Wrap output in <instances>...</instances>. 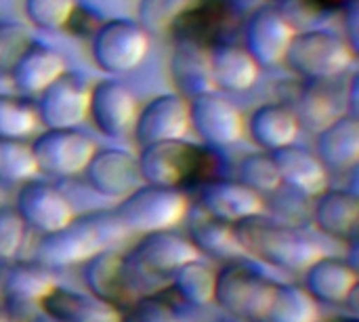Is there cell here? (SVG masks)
<instances>
[{
	"label": "cell",
	"mask_w": 359,
	"mask_h": 322,
	"mask_svg": "<svg viewBox=\"0 0 359 322\" xmlns=\"http://www.w3.org/2000/svg\"><path fill=\"white\" fill-rule=\"evenodd\" d=\"M248 257L261 259L284 272H305L324 253V247L299 226L276 221L265 215L233 226Z\"/></svg>",
	"instance_id": "1"
},
{
	"label": "cell",
	"mask_w": 359,
	"mask_h": 322,
	"mask_svg": "<svg viewBox=\"0 0 359 322\" xmlns=\"http://www.w3.org/2000/svg\"><path fill=\"white\" fill-rule=\"evenodd\" d=\"M219 158V150L210 146L172 139L143 146L137 162L143 183L181 190L217 179L221 167Z\"/></svg>",
	"instance_id": "2"
},
{
	"label": "cell",
	"mask_w": 359,
	"mask_h": 322,
	"mask_svg": "<svg viewBox=\"0 0 359 322\" xmlns=\"http://www.w3.org/2000/svg\"><path fill=\"white\" fill-rule=\"evenodd\" d=\"M126 234L116 213H90L74 217L63 228L42 234L36 247L38 264L46 268H69L88 262L109 249Z\"/></svg>",
	"instance_id": "3"
},
{
	"label": "cell",
	"mask_w": 359,
	"mask_h": 322,
	"mask_svg": "<svg viewBox=\"0 0 359 322\" xmlns=\"http://www.w3.org/2000/svg\"><path fill=\"white\" fill-rule=\"evenodd\" d=\"M353 46L343 34L328 27L297 30L284 61L301 80H337L355 61Z\"/></svg>",
	"instance_id": "4"
},
{
	"label": "cell",
	"mask_w": 359,
	"mask_h": 322,
	"mask_svg": "<svg viewBox=\"0 0 359 322\" xmlns=\"http://www.w3.org/2000/svg\"><path fill=\"white\" fill-rule=\"evenodd\" d=\"M151 34L128 17L103 19L90 36V55L95 65L109 76H124L143 65L149 55Z\"/></svg>",
	"instance_id": "5"
},
{
	"label": "cell",
	"mask_w": 359,
	"mask_h": 322,
	"mask_svg": "<svg viewBox=\"0 0 359 322\" xmlns=\"http://www.w3.org/2000/svg\"><path fill=\"white\" fill-rule=\"evenodd\" d=\"M187 207V196L181 190L141 183L120 200L114 213L126 232L151 234L179 226Z\"/></svg>",
	"instance_id": "6"
},
{
	"label": "cell",
	"mask_w": 359,
	"mask_h": 322,
	"mask_svg": "<svg viewBox=\"0 0 359 322\" xmlns=\"http://www.w3.org/2000/svg\"><path fill=\"white\" fill-rule=\"evenodd\" d=\"M276 287L278 283L261 274L252 264L238 259L217 274L215 302L238 318L261 322L273 300Z\"/></svg>",
	"instance_id": "7"
},
{
	"label": "cell",
	"mask_w": 359,
	"mask_h": 322,
	"mask_svg": "<svg viewBox=\"0 0 359 322\" xmlns=\"http://www.w3.org/2000/svg\"><path fill=\"white\" fill-rule=\"evenodd\" d=\"M246 0H194L170 25L172 40H185L204 49L231 42L244 23Z\"/></svg>",
	"instance_id": "8"
},
{
	"label": "cell",
	"mask_w": 359,
	"mask_h": 322,
	"mask_svg": "<svg viewBox=\"0 0 359 322\" xmlns=\"http://www.w3.org/2000/svg\"><path fill=\"white\" fill-rule=\"evenodd\" d=\"M84 281L93 295L107 302L116 310L130 308L147 293L145 278L133 266L128 255H120L109 249L84 262Z\"/></svg>",
	"instance_id": "9"
},
{
	"label": "cell",
	"mask_w": 359,
	"mask_h": 322,
	"mask_svg": "<svg viewBox=\"0 0 359 322\" xmlns=\"http://www.w3.org/2000/svg\"><path fill=\"white\" fill-rule=\"evenodd\" d=\"M189 127L204 146L225 150L246 135V116L225 93L208 91L189 99Z\"/></svg>",
	"instance_id": "10"
},
{
	"label": "cell",
	"mask_w": 359,
	"mask_h": 322,
	"mask_svg": "<svg viewBox=\"0 0 359 322\" xmlns=\"http://www.w3.org/2000/svg\"><path fill=\"white\" fill-rule=\"evenodd\" d=\"M29 146L38 165V173L59 179L82 175L97 150L95 139L80 127L44 129Z\"/></svg>",
	"instance_id": "11"
},
{
	"label": "cell",
	"mask_w": 359,
	"mask_h": 322,
	"mask_svg": "<svg viewBox=\"0 0 359 322\" xmlns=\"http://www.w3.org/2000/svg\"><path fill=\"white\" fill-rule=\"evenodd\" d=\"M294 23L282 13L280 6L265 2L255 6L242 23L244 49L263 67H276L284 61L288 44L294 36Z\"/></svg>",
	"instance_id": "12"
},
{
	"label": "cell",
	"mask_w": 359,
	"mask_h": 322,
	"mask_svg": "<svg viewBox=\"0 0 359 322\" xmlns=\"http://www.w3.org/2000/svg\"><path fill=\"white\" fill-rule=\"evenodd\" d=\"M90 82L78 70H65L50 82L36 101L38 118L44 129H72L88 118Z\"/></svg>",
	"instance_id": "13"
},
{
	"label": "cell",
	"mask_w": 359,
	"mask_h": 322,
	"mask_svg": "<svg viewBox=\"0 0 359 322\" xmlns=\"http://www.w3.org/2000/svg\"><path fill=\"white\" fill-rule=\"evenodd\" d=\"M137 114V95L124 80L109 76L90 86L88 118L103 137L124 139L133 135Z\"/></svg>",
	"instance_id": "14"
},
{
	"label": "cell",
	"mask_w": 359,
	"mask_h": 322,
	"mask_svg": "<svg viewBox=\"0 0 359 322\" xmlns=\"http://www.w3.org/2000/svg\"><path fill=\"white\" fill-rule=\"evenodd\" d=\"M133 266L145 281H162L172 276L181 266L200 259L194 243L172 230L141 234V240L128 253Z\"/></svg>",
	"instance_id": "15"
},
{
	"label": "cell",
	"mask_w": 359,
	"mask_h": 322,
	"mask_svg": "<svg viewBox=\"0 0 359 322\" xmlns=\"http://www.w3.org/2000/svg\"><path fill=\"white\" fill-rule=\"evenodd\" d=\"M189 131V101L172 91L156 95L145 105H139L133 137L143 148L156 141L185 139Z\"/></svg>",
	"instance_id": "16"
},
{
	"label": "cell",
	"mask_w": 359,
	"mask_h": 322,
	"mask_svg": "<svg viewBox=\"0 0 359 322\" xmlns=\"http://www.w3.org/2000/svg\"><path fill=\"white\" fill-rule=\"evenodd\" d=\"M15 209L21 215L23 224L36 230L38 234L55 232L76 217L74 207L63 196V192L53 183L40 181L36 177L21 183Z\"/></svg>",
	"instance_id": "17"
},
{
	"label": "cell",
	"mask_w": 359,
	"mask_h": 322,
	"mask_svg": "<svg viewBox=\"0 0 359 322\" xmlns=\"http://www.w3.org/2000/svg\"><path fill=\"white\" fill-rule=\"evenodd\" d=\"M82 175L99 196L114 200H122L143 183L137 156L124 148H97Z\"/></svg>",
	"instance_id": "18"
},
{
	"label": "cell",
	"mask_w": 359,
	"mask_h": 322,
	"mask_svg": "<svg viewBox=\"0 0 359 322\" xmlns=\"http://www.w3.org/2000/svg\"><path fill=\"white\" fill-rule=\"evenodd\" d=\"M67 70L63 53L46 42L29 40L8 70L13 89L23 97H38L50 82Z\"/></svg>",
	"instance_id": "19"
},
{
	"label": "cell",
	"mask_w": 359,
	"mask_h": 322,
	"mask_svg": "<svg viewBox=\"0 0 359 322\" xmlns=\"http://www.w3.org/2000/svg\"><path fill=\"white\" fill-rule=\"evenodd\" d=\"M200 207L208 217L236 226L250 217L263 215L265 198L238 179L217 177L200 186Z\"/></svg>",
	"instance_id": "20"
},
{
	"label": "cell",
	"mask_w": 359,
	"mask_h": 322,
	"mask_svg": "<svg viewBox=\"0 0 359 322\" xmlns=\"http://www.w3.org/2000/svg\"><path fill=\"white\" fill-rule=\"evenodd\" d=\"M334 82L337 80H303L297 95L288 101L301 127L318 133L347 112L345 86L339 89Z\"/></svg>",
	"instance_id": "21"
},
{
	"label": "cell",
	"mask_w": 359,
	"mask_h": 322,
	"mask_svg": "<svg viewBox=\"0 0 359 322\" xmlns=\"http://www.w3.org/2000/svg\"><path fill=\"white\" fill-rule=\"evenodd\" d=\"M271 158L278 167L282 186H286L292 194L316 198L328 190V169L322 165L316 152L290 143L271 152Z\"/></svg>",
	"instance_id": "22"
},
{
	"label": "cell",
	"mask_w": 359,
	"mask_h": 322,
	"mask_svg": "<svg viewBox=\"0 0 359 322\" xmlns=\"http://www.w3.org/2000/svg\"><path fill=\"white\" fill-rule=\"evenodd\" d=\"M210 78L215 91L221 93H248L261 78V65L238 42H221L208 49Z\"/></svg>",
	"instance_id": "23"
},
{
	"label": "cell",
	"mask_w": 359,
	"mask_h": 322,
	"mask_svg": "<svg viewBox=\"0 0 359 322\" xmlns=\"http://www.w3.org/2000/svg\"><path fill=\"white\" fill-rule=\"evenodd\" d=\"M301 124L294 110L284 101H267L257 105L246 118V133L263 152H276L297 143Z\"/></svg>",
	"instance_id": "24"
},
{
	"label": "cell",
	"mask_w": 359,
	"mask_h": 322,
	"mask_svg": "<svg viewBox=\"0 0 359 322\" xmlns=\"http://www.w3.org/2000/svg\"><path fill=\"white\" fill-rule=\"evenodd\" d=\"M316 156L334 173H347L359 162L358 114L345 112L334 122L316 133Z\"/></svg>",
	"instance_id": "25"
},
{
	"label": "cell",
	"mask_w": 359,
	"mask_h": 322,
	"mask_svg": "<svg viewBox=\"0 0 359 322\" xmlns=\"http://www.w3.org/2000/svg\"><path fill=\"white\" fill-rule=\"evenodd\" d=\"M313 221L326 236L353 243L358 238L359 198L351 190H324L316 196Z\"/></svg>",
	"instance_id": "26"
},
{
	"label": "cell",
	"mask_w": 359,
	"mask_h": 322,
	"mask_svg": "<svg viewBox=\"0 0 359 322\" xmlns=\"http://www.w3.org/2000/svg\"><path fill=\"white\" fill-rule=\"evenodd\" d=\"M40 308L55 322H120L122 314L107 302L93 293H78L72 289L55 287Z\"/></svg>",
	"instance_id": "27"
},
{
	"label": "cell",
	"mask_w": 359,
	"mask_h": 322,
	"mask_svg": "<svg viewBox=\"0 0 359 322\" xmlns=\"http://www.w3.org/2000/svg\"><path fill=\"white\" fill-rule=\"evenodd\" d=\"M57 278L50 268L42 264H17L2 281L4 308L13 314L15 310L36 308L57 287Z\"/></svg>",
	"instance_id": "28"
},
{
	"label": "cell",
	"mask_w": 359,
	"mask_h": 322,
	"mask_svg": "<svg viewBox=\"0 0 359 322\" xmlns=\"http://www.w3.org/2000/svg\"><path fill=\"white\" fill-rule=\"evenodd\" d=\"M305 285L316 302L347 304L349 295L358 289V272L341 257L322 255L305 270Z\"/></svg>",
	"instance_id": "29"
},
{
	"label": "cell",
	"mask_w": 359,
	"mask_h": 322,
	"mask_svg": "<svg viewBox=\"0 0 359 322\" xmlns=\"http://www.w3.org/2000/svg\"><path fill=\"white\" fill-rule=\"evenodd\" d=\"M170 78L179 95H183L187 101L196 95L215 91L212 78H210V61H208V49L175 40L170 61H168Z\"/></svg>",
	"instance_id": "30"
},
{
	"label": "cell",
	"mask_w": 359,
	"mask_h": 322,
	"mask_svg": "<svg viewBox=\"0 0 359 322\" xmlns=\"http://www.w3.org/2000/svg\"><path fill=\"white\" fill-rule=\"evenodd\" d=\"M189 240L194 243V247L198 249L200 255L204 253L215 259H231V262H238L242 257L248 259L246 251L242 249V245L236 236L233 226L225 224L221 219H215V217L194 224L191 232H189Z\"/></svg>",
	"instance_id": "31"
},
{
	"label": "cell",
	"mask_w": 359,
	"mask_h": 322,
	"mask_svg": "<svg viewBox=\"0 0 359 322\" xmlns=\"http://www.w3.org/2000/svg\"><path fill=\"white\" fill-rule=\"evenodd\" d=\"M318 304L307 289L278 283L273 300L261 322H318Z\"/></svg>",
	"instance_id": "32"
},
{
	"label": "cell",
	"mask_w": 359,
	"mask_h": 322,
	"mask_svg": "<svg viewBox=\"0 0 359 322\" xmlns=\"http://www.w3.org/2000/svg\"><path fill=\"white\" fill-rule=\"evenodd\" d=\"M215 283L217 274L200 259L181 266L172 274V289L179 293L183 302L196 308H204L210 302H215Z\"/></svg>",
	"instance_id": "33"
},
{
	"label": "cell",
	"mask_w": 359,
	"mask_h": 322,
	"mask_svg": "<svg viewBox=\"0 0 359 322\" xmlns=\"http://www.w3.org/2000/svg\"><path fill=\"white\" fill-rule=\"evenodd\" d=\"M40 124L36 101L23 95L0 93V139H25Z\"/></svg>",
	"instance_id": "34"
},
{
	"label": "cell",
	"mask_w": 359,
	"mask_h": 322,
	"mask_svg": "<svg viewBox=\"0 0 359 322\" xmlns=\"http://www.w3.org/2000/svg\"><path fill=\"white\" fill-rule=\"evenodd\" d=\"M36 175L32 146L23 139H0V183H25Z\"/></svg>",
	"instance_id": "35"
},
{
	"label": "cell",
	"mask_w": 359,
	"mask_h": 322,
	"mask_svg": "<svg viewBox=\"0 0 359 322\" xmlns=\"http://www.w3.org/2000/svg\"><path fill=\"white\" fill-rule=\"evenodd\" d=\"M238 181L259 194H276L282 188V181L271 152L261 150L255 154H246L238 167Z\"/></svg>",
	"instance_id": "36"
},
{
	"label": "cell",
	"mask_w": 359,
	"mask_h": 322,
	"mask_svg": "<svg viewBox=\"0 0 359 322\" xmlns=\"http://www.w3.org/2000/svg\"><path fill=\"white\" fill-rule=\"evenodd\" d=\"M78 0H23V13L27 23L42 32L63 30L72 17Z\"/></svg>",
	"instance_id": "37"
},
{
	"label": "cell",
	"mask_w": 359,
	"mask_h": 322,
	"mask_svg": "<svg viewBox=\"0 0 359 322\" xmlns=\"http://www.w3.org/2000/svg\"><path fill=\"white\" fill-rule=\"evenodd\" d=\"M194 0H139L137 21L149 34H168L175 19L191 4Z\"/></svg>",
	"instance_id": "38"
},
{
	"label": "cell",
	"mask_w": 359,
	"mask_h": 322,
	"mask_svg": "<svg viewBox=\"0 0 359 322\" xmlns=\"http://www.w3.org/2000/svg\"><path fill=\"white\" fill-rule=\"evenodd\" d=\"M25 224L15 207L0 205V262L15 259L25 243Z\"/></svg>",
	"instance_id": "39"
},
{
	"label": "cell",
	"mask_w": 359,
	"mask_h": 322,
	"mask_svg": "<svg viewBox=\"0 0 359 322\" xmlns=\"http://www.w3.org/2000/svg\"><path fill=\"white\" fill-rule=\"evenodd\" d=\"M32 38L27 36V30L13 19L0 21V76H6L13 67L19 53L25 49V44Z\"/></svg>",
	"instance_id": "40"
},
{
	"label": "cell",
	"mask_w": 359,
	"mask_h": 322,
	"mask_svg": "<svg viewBox=\"0 0 359 322\" xmlns=\"http://www.w3.org/2000/svg\"><path fill=\"white\" fill-rule=\"evenodd\" d=\"M120 322H181L170 306L156 297H141L130 308H126V314Z\"/></svg>",
	"instance_id": "41"
},
{
	"label": "cell",
	"mask_w": 359,
	"mask_h": 322,
	"mask_svg": "<svg viewBox=\"0 0 359 322\" xmlns=\"http://www.w3.org/2000/svg\"><path fill=\"white\" fill-rule=\"evenodd\" d=\"M101 23H103V17L95 8L76 2V8H74L72 17L67 19L63 30H67L69 34H76L80 38H90Z\"/></svg>",
	"instance_id": "42"
},
{
	"label": "cell",
	"mask_w": 359,
	"mask_h": 322,
	"mask_svg": "<svg viewBox=\"0 0 359 322\" xmlns=\"http://www.w3.org/2000/svg\"><path fill=\"white\" fill-rule=\"evenodd\" d=\"M343 19H345V30H343V36L345 40L353 46V51L358 53V21H359V13H358V0L353 4H349L345 11H343Z\"/></svg>",
	"instance_id": "43"
},
{
	"label": "cell",
	"mask_w": 359,
	"mask_h": 322,
	"mask_svg": "<svg viewBox=\"0 0 359 322\" xmlns=\"http://www.w3.org/2000/svg\"><path fill=\"white\" fill-rule=\"evenodd\" d=\"M313 15H326V13H343L349 4L355 0H303Z\"/></svg>",
	"instance_id": "44"
},
{
	"label": "cell",
	"mask_w": 359,
	"mask_h": 322,
	"mask_svg": "<svg viewBox=\"0 0 359 322\" xmlns=\"http://www.w3.org/2000/svg\"><path fill=\"white\" fill-rule=\"evenodd\" d=\"M0 322H19L6 308H0Z\"/></svg>",
	"instance_id": "45"
},
{
	"label": "cell",
	"mask_w": 359,
	"mask_h": 322,
	"mask_svg": "<svg viewBox=\"0 0 359 322\" xmlns=\"http://www.w3.org/2000/svg\"><path fill=\"white\" fill-rule=\"evenodd\" d=\"M25 322H55L50 316H46V314H34L32 318H27Z\"/></svg>",
	"instance_id": "46"
},
{
	"label": "cell",
	"mask_w": 359,
	"mask_h": 322,
	"mask_svg": "<svg viewBox=\"0 0 359 322\" xmlns=\"http://www.w3.org/2000/svg\"><path fill=\"white\" fill-rule=\"evenodd\" d=\"M337 322H359L358 318H341V321H337Z\"/></svg>",
	"instance_id": "47"
},
{
	"label": "cell",
	"mask_w": 359,
	"mask_h": 322,
	"mask_svg": "<svg viewBox=\"0 0 359 322\" xmlns=\"http://www.w3.org/2000/svg\"><path fill=\"white\" fill-rule=\"evenodd\" d=\"M267 2H271V4H282V2H286V0H267Z\"/></svg>",
	"instance_id": "48"
}]
</instances>
